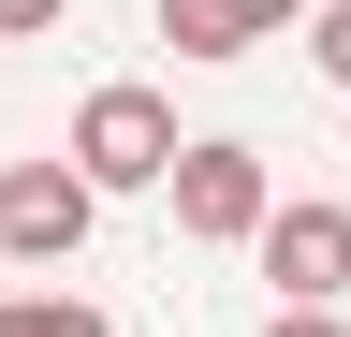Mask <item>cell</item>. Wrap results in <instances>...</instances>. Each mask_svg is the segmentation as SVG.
Here are the masks:
<instances>
[{
    "instance_id": "6da1fadb",
    "label": "cell",
    "mask_w": 351,
    "mask_h": 337,
    "mask_svg": "<svg viewBox=\"0 0 351 337\" xmlns=\"http://www.w3.org/2000/svg\"><path fill=\"white\" fill-rule=\"evenodd\" d=\"M161 191H176V235H191V249H249L263 220H278V176H263L249 132H191Z\"/></svg>"
},
{
    "instance_id": "7a4b0ae2",
    "label": "cell",
    "mask_w": 351,
    "mask_h": 337,
    "mask_svg": "<svg viewBox=\"0 0 351 337\" xmlns=\"http://www.w3.org/2000/svg\"><path fill=\"white\" fill-rule=\"evenodd\" d=\"M176 147H191V132H176V103L117 73V89H88V103H73V147H59V161H73L88 191H161V176H176Z\"/></svg>"
},
{
    "instance_id": "3957f363",
    "label": "cell",
    "mask_w": 351,
    "mask_h": 337,
    "mask_svg": "<svg viewBox=\"0 0 351 337\" xmlns=\"http://www.w3.org/2000/svg\"><path fill=\"white\" fill-rule=\"evenodd\" d=\"M88 220H103V191L73 161H0V264H73Z\"/></svg>"
},
{
    "instance_id": "277c9868",
    "label": "cell",
    "mask_w": 351,
    "mask_h": 337,
    "mask_svg": "<svg viewBox=\"0 0 351 337\" xmlns=\"http://www.w3.org/2000/svg\"><path fill=\"white\" fill-rule=\"evenodd\" d=\"M249 249H263V279H278V308H337V293H351V205H322V191L278 205Z\"/></svg>"
},
{
    "instance_id": "5b68a950",
    "label": "cell",
    "mask_w": 351,
    "mask_h": 337,
    "mask_svg": "<svg viewBox=\"0 0 351 337\" xmlns=\"http://www.w3.org/2000/svg\"><path fill=\"white\" fill-rule=\"evenodd\" d=\"M161 45L176 59H249L263 30H249V0H161Z\"/></svg>"
},
{
    "instance_id": "8992f818",
    "label": "cell",
    "mask_w": 351,
    "mask_h": 337,
    "mask_svg": "<svg viewBox=\"0 0 351 337\" xmlns=\"http://www.w3.org/2000/svg\"><path fill=\"white\" fill-rule=\"evenodd\" d=\"M0 337H117L88 293H0Z\"/></svg>"
},
{
    "instance_id": "52a82bcc",
    "label": "cell",
    "mask_w": 351,
    "mask_h": 337,
    "mask_svg": "<svg viewBox=\"0 0 351 337\" xmlns=\"http://www.w3.org/2000/svg\"><path fill=\"white\" fill-rule=\"evenodd\" d=\"M307 59H322V89H351V0H322V15H307Z\"/></svg>"
},
{
    "instance_id": "ba28073f",
    "label": "cell",
    "mask_w": 351,
    "mask_h": 337,
    "mask_svg": "<svg viewBox=\"0 0 351 337\" xmlns=\"http://www.w3.org/2000/svg\"><path fill=\"white\" fill-rule=\"evenodd\" d=\"M73 0H0V45H29V30H59Z\"/></svg>"
},
{
    "instance_id": "9c48e42d",
    "label": "cell",
    "mask_w": 351,
    "mask_h": 337,
    "mask_svg": "<svg viewBox=\"0 0 351 337\" xmlns=\"http://www.w3.org/2000/svg\"><path fill=\"white\" fill-rule=\"evenodd\" d=\"M263 337H351L337 308H278V323H263Z\"/></svg>"
},
{
    "instance_id": "30bf717a",
    "label": "cell",
    "mask_w": 351,
    "mask_h": 337,
    "mask_svg": "<svg viewBox=\"0 0 351 337\" xmlns=\"http://www.w3.org/2000/svg\"><path fill=\"white\" fill-rule=\"evenodd\" d=\"M293 15H307V0H249V30H263V45H278V30H293Z\"/></svg>"
}]
</instances>
